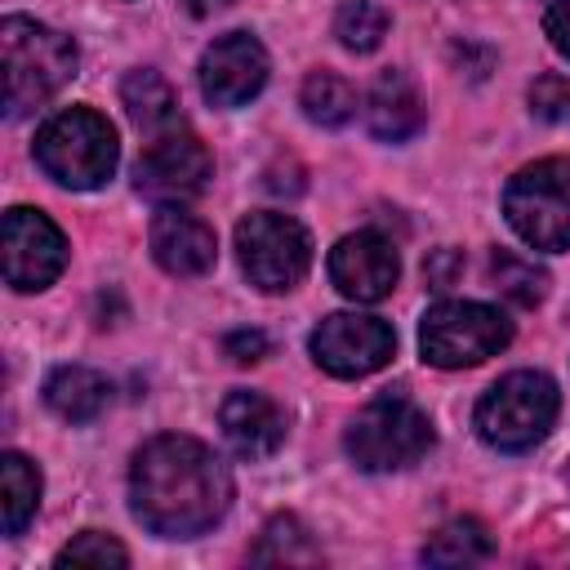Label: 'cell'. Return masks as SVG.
<instances>
[{"mask_svg":"<svg viewBox=\"0 0 570 570\" xmlns=\"http://www.w3.org/2000/svg\"><path fill=\"white\" fill-rule=\"evenodd\" d=\"M223 352H227L236 365H254V361L267 356V338H263V330H232V334L223 338Z\"/></svg>","mask_w":570,"mask_h":570,"instance_id":"27","label":"cell"},{"mask_svg":"<svg viewBox=\"0 0 570 570\" xmlns=\"http://www.w3.org/2000/svg\"><path fill=\"white\" fill-rule=\"evenodd\" d=\"M334 36H338L347 49H356V53L379 49L383 36H387V13H383V4H374V0H347V4L338 9V18H334Z\"/></svg>","mask_w":570,"mask_h":570,"instance_id":"24","label":"cell"},{"mask_svg":"<svg viewBox=\"0 0 570 570\" xmlns=\"http://www.w3.org/2000/svg\"><path fill=\"white\" fill-rule=\"evenodd\" d=\"M298 107H303L307 120H316L325 129H338L356 116V89L334 71H312L298 89Z\"/></svg>","mask_w":570,"mask_h":570,"instance_id":"21","label":"cell"},{"mask_svg":"<svg viewBox=\"0 0 570 570\" xmlns=\"http://www.w3.org/2000/svg\"><path fill=\"white\" fill-rule=\"evenodd\" d=\"M129 503L151 534L196 539L232 508V472L191 436H156L134 454Z\"/></svg>","mask_w":570,"mask_h":570,"instance_id":"1","label":"cell"},{"mask_svg":"<svg viewBox=\"0 0 570 570\" xmlns=\"http://www.w3.org/2000/svg\"><path fill=\"white\" fill-rule=\"evenodd\" d=\"M401 276V258L387 236L379 232H352L330 249V281L352 303H379L392 294Z\"/></svg>","mask_w":570,"mask_h":570,"instance_id":"13","label":"cell"},{"mask_svg":"<svg viewBox=\"0 0 570 570\" xmlns=\"http://www.w3.org/2000/svg\"><path fill=\"white\" fill-rule=\"evenodd\" d=\"M40 508V472L22 454H0V512H4V534H22V525Z\"/></svg>","mask_w":570,"mask_h":570,"instance_id":"19","label":"cell"},{"mask_svg":"<svg viewBox=\"0 0 570 570\" xmlns=\"http://www.w3.org/2000/svg\"><path fill=\"white\" fill-rule=\"evenodd\" d=\"M45 401H49V410H53L58 419H67V423H89V419H98V414L107 410L111 383H107L98 370H89V365H62V370L49 374Z\"/></svg>","mask_w":570,"mask_h":570,"instance_id":"17","label":"cell"},{"mask_svg":"<svg viewBox=\"0 0 570 570\" xmlns=\"http://www.w3.org/2000/svg\"><path fill=\"white\" fill-rule=\"evenodd\" d=\"M36 160L53 183H62L71 191H89L111 178V169L120 160V142H116V129L107 116H98L89 107H71L40 125Z\"/></svg>","mask_w":570,"mask_h":570,"instance_id":"3","label":"cell"},{"mask_svg":"<svg viewBox=\"0 0 570 570\" xmlns=\"http://www.w3.org/2000/svg\"><path fill=\"white\" fill-rule=\"evenodd\" d=\"M67 267V240L62 232L27 205H13L4 214V281L13 289H45Z\"/></svg>","mask_w":570,"mask_h":570,"instance_id":"11","label":"cell"},{"mask_svg":"<svg viewBox=\"0 0 570 570\" xmlns=\"http://www.w3.org/2000/svg\"><path fill=\"white\" fill-rule=\"evenodd\" d=\"M543 31H548L552 49L570 58V0H557V4L548 9V18H543Z\"/></svg>","mask_w":570,"mask_h":570,"instance_id":"29","label":"cell"},{"mask_svg":"<svg viewBox=\"0 0 570 570\" xmlns=\"http://www.w3.org/2000/svg\"><path fill=\"white\" fill-rule=\"evenodd\" d=\"M365 120L370 134L383 142H405L423 125V98L405 71H383L365 94Z\"/></svg>","mask_w":570,"mask_h":570,"instance_id":"16","label":"cell"},{"mask_svg":"<svg viewBox=\"0 0 570 570\" xmlns=\"http://www.w3.org/2000/svg\"><path fill=\"white\" fill-rule=\"evenodd\" d=\"M58 566H98V570H107V566H129V552H125L111 534L85 530V534H76V539L58 552Z\"/></svg>","mask_w":570,"mask_h":570,"instance_id":"25","label":"cell"},{"mask_svg":"<svg viewBox=\"0 0 570 570\" xmlns=\"http://www.w3.org/2000/svg\"><path fill=\"white\" fill-rule=\"evenodd\" d=\"M218 423H223V436L227 445L240 454V459H267L281 450L285 441V414L272 396L263 392H232L218 410Z\"/></svg>","mask_w":570,"mask_h":570,"instance_id":"15","label":"cell"},{"mask_svg":"<svg viewBox=\"0 0 570 570\" xmlns=\"http://www.w3.org/2000/svg\"><path fill=\"white\" fill-rule=\"evenodd\" d=\"M396 352V334L387 321L379 316H361V312H334L312 330V356L321 370H330L334 379H361L374 374L392 361Z\"/></svg>","mask_w":570,"mask_h":570,"instance_id":"10","label":"cell"},{"mask_svg":"<svg viewBox=\"0 0 570 570\" xmlns=\"http://www.w3.org/2000/svg\"><path fill=\"white\" fill-rule=\"evenodd\" d=\"M512 338V321L490 303H436L419 325V347L428 365L463 370L499 356Z\"/></svg>","mask_w":570,"mask_h":570,"instance_id":"7","label":"cell"},{"mask_svg":"<svg viewBox=\"0 0 570 570\" xmlns=\"http://www.w3.org/2000/svg\"><path fill=\"white\" fill-rule=\"evenodd\" d=\"M120 98H125L129 120L142 134L156 138L165 129H178V98H174V89L156 71H129L125 85H120Z\"/></svg>","mask_w":570,"mask_h":570,"instance_id":"18","label":"cell"},{"mask_svg":"<svg viewBox=\"0 0 570 570\" xmlns=\"http://www.w3.org/2000/svg\"><path fill=\"white\" fill-rule=\"evenodd\" d=\"M0 58H4V111L22 116L49 102L76 76V45L36 22V18H4L0 22Z\"/></svg>","mask_w":570,"mask_h":570,"instance_id":"2","label":"cell"},{"mask_svg":"<svg viewBox=\"0 0 570 570\" xmlns=\"http://www.w3.org/2000/svg\"><path fill=\"white\" fill-rule=\"evenodd\" d=\"M227 0H191V13H214V9H223Z\"/></svg>","mask_w":570,"mask_h":570,"instance_id":"30","label":"cell"},{"mask_svg":"<svg viewBox=\"0 0 570 570\" xmlns=\"http://www.w3.org/2000/svg\"><path fill=\"white\" fill-rule=\"evenodd\" d=\"M254 561H276V566H289V561H321L316 543L307 539V530L294 521V517H272L258 534V548H254Z\"/></svg>","mask_w":570,"mask_h":570,"instance_id":"23","label":"cell"},{"mask_svg":"<svg viewBox=\"0 0 570 570\" xmlns=\"http://www.w3.org/2000/svg\"><path fill=\"white\" fill-rule=\"evenodd\" d=\"M494 552V539L481 521L472 517H459L450 525H441L428 543H423V561L428 566H472V561H485Z\"/></svg>","mask_w":570,"mask_h":570,"instance_id":"20","label":"cell"},{"mask_svg":"<svg viewBox=\"0 0 570 570\" xmlns=\"http://www.w3.org/2000/svg\"><path fill=\"white\" fill-rule=\"evenodd\" d=\"M432 450V423L405 396L370 401L347 428V454L365 472H396Z\"/></svg>","mask_w":570,"mask_h":570,"instance_id":"6","label":"cell"},{"mask_svg":"<svg viewBox=\"0 0 570 570\" xmlns=\"http://www.w3.org/2000/svg\"><path fill=\"white\" fill-rule=\"evenodd\" d=\"M530 111H534L539 120H566V116H570V80L557 76V71L539 76V80L530 85Z\"/></svg>","mask_w":570,"mask_h":570,"instance_id":"26","label":"cell"},{"mask_svg":"<svg viewBox=\"0 0 570 570\" xmlns=\"http://www.w3.org/2000/svg\"><path fill=\"white\" fill-rule=\"evenodd\" d=\"M503 214L530 249H570V160H534L512 174Z\"/></svg>","mask_w":570,"mask_h":570,"instance_id":"5","label":"cell"},{"mask_svg":"<svg viewBox=\"0 0 570 570\" xmlns=\"http://www.w3.org/2000/svg\"><path fill=\"white\" fill-rule=\"evenodd\" d=\"M209 174H214V160H209L205 142L178 125V129L156 134L142 147V156L134 165V187L160 205H183L205 191Z\"/></svg>","mask_w":570,"mask_h":570,"instance_id":"9","label":"cell"},{"mask_svg":"<svg viewBox=\"0 0 570 570\" xmlns=\"http://www.w3.org/2000/svg\"><path fill=\"white\" fill-rule=\"evenodd\" d=\"M236 254L249 285L281 294L294 289L312 267V236L289 214H249L236 227Z\"/></svg>","mask_w":570,"mask_h":570,"instance_id":"8","label":"cell"},{"mask_svg":"<svg viewBox=\"0 0 570 570\" xmlns=\"http://www.w3.org/2000/svg\"><path fill=\"white\" fill-rule=\"evenodd\" d=\"M267 85V49L249 31L218 36L200 58V94L214 107H240Z\"/></svg>","mask_w":570,"mask_h":570,"instance_id":"12","label":"cell"},{"mask_svg":"<svg viewBox=\"0 0 570 570\" xmlns=\"http://www.w3.org/2000/svg\"><path fill=\"white\" fill-rule=\"evenodd\" d=\"M557 383L539 370H517L503 374L476 405V432L485 445L503 454H521L548 436L557 423Z\"/></svg>","mask_w":570,"mask_h":570,"instance_id":"4","label":"cell"},{"mask_svg":"<svg viewBox=\"0 0 570 570\" xmlns=\"http://www.w3.org/2000/svg\"><path fill=\"white\" fill-rule=\"evenodd\" d=\"M490 276H494V285H499L517 307H534V303H543V294H548V272L534 267L530 258L512 254V249H499V254L490 258Z\"/></svg>","mask_w":570,"mask_h":570,"instance_id":"22","label":"cell"},{"mask_svg":"<svg viewBox=\"0 0 570 570\" xmlns=\"http://www.w3.org/2000/svg\"><path fill=\"white\" fill-rule=\"evenodd\" d=\"M459 272H463V258H459L454 249H436V254L428 258V267H423V276H428L432 289H450Z\"/></svg>","mask_w":570,"mask_h":570,"instance_id":"28","label":"cell"},{"mask_svg":"<svg viewBox=\"0 0 570 570\" xmlns=\"http://www.w3.org/2000/svg\"><path fill=\"white\" fill-rule=\"evenodd\" d=\"M151 258L169 276H205L218 258V240L196 214H187L178 205H165L151 218Z\"/></svg>","mask_w":570,"mask_h":570,"instance_id":"14","label":"cell"}]
</instances>
